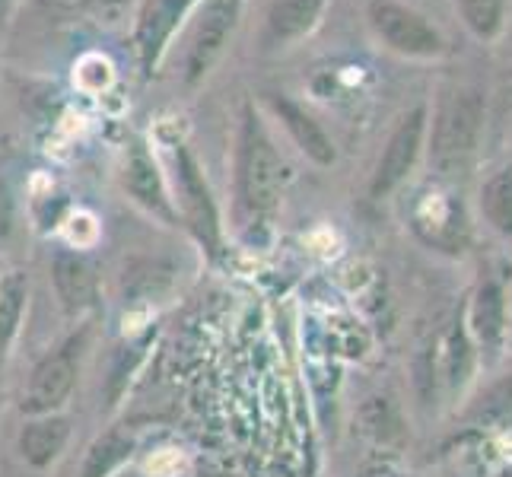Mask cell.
I'll return each instance as SVG.
<instances>
[{"label": "cell", "instance_id": "6da1fadb", "mask_svg": "<svg viewBox=\"0 0 512 477\" xmlns=\"http://www.w3.org/2000/svg\"><path fill=\"white\" fill-rule=\"evenodd\" d=\"M287 166L274 137L252 102L242 105L236 156H233V214L242 229L261 226L274 217L284 194Z\"/></svg>", "mask_w": 512, "mask_h": 477}, {"label": "cell", "instance_id": "7a4b0ae2", "mask_svg": "<svg viewBox=\"0 0 512 477\" xmlns=\"http://www.w3.org/2000/svg\"><path fill=\"white\" fill-rule=\"evenodd\" d=\"M242 7L245 0H198L188 13L185 26L169 48V55H175V70H179L188 90L201 86L223 58V51L239 26Z\"/></svg>", "mask_w": 512, "mask_h": 477}, {"label": "cell", "instance_id": "3957f363", "mask_svg": "<svg viewBox=\"0 0 512 477\" xmlns=\"http://www.w3.org/2000/svg\"><path fill=\"white\" fill-rule=\"evenodd\" d=\"M487 118V99L481 90H452L433 115L430 134V166L439 175H458L478 153Z\"/></svg>", "mask_w": 512, "mask_h": 477}, {"label": "cell", "instance_id": "277c9868", "mask_svg": "<svg viewBox=\"0 0 512 477\" xmlns=\"http://www.w3.org/2000/svg\"><path fill=\"white\" fill-rule=\"evenodd\" d=\"M172 201L179 210L182 226H188L194 239H198L207 252H217L223 242V223H220V207L214 191H210L198 156H194L185 144H175L172 150V175H169Z\"/></svg>", "mask_w": 512, "mask_h": 477}, {"label": "cell", "instance_id": "5b68a950", "mask_svg": "<svg viewBox=\"0 0 512 477\" xmlns=\"http://www.w3.org/2000/svg\"><path fill=\"white\" fill-rule=\"evenodd\" d=\"M86 338L90 331L80 328L77 334H70L64 344H58L51 353L32 366L29 382L20 395V411L23 417H42V414H58L70 392L77 388L80 379V360L86 350Z\"/></svg>", "mask_w": 512, "mask_h": 477}, {"label": "cell", "instance_id": "8992f818", "mask_svg": "<svg viewBox=\"0 0 512 477\" xmlns=\"http://www.w3.org/2000/svg\"><path fill=\"white\" fill-rule=\"evenodd\" d=\"M366 20L376 39L401 58H436L446 51V39L427 23V16L398 0H369Z\"/></svg>", "mask_w": 512, "mask_h": 477}, {"label": "cell", "instance_id": "52a82bcc", "mask_svg": "<svg viewBox=\"0 0 512 477\" xmlns=\"http://www.w3.org/2000/svg\"><path fill=\"white\" fill-rule=\"evenodd\" d=\"M423 137H427V105H417L388 134V144L373 169V179H369V198L385 201L411 179L423 153Z\"/></svg>", "mask_w": 512, "mask_h": 477}, {"label": "cell", "instance_id": "ba28073f", "mask_svg": "<svg viewBox=\"0 0 512 477\" xmlns=\"http://www.w3.org/2000/svg\"><path fill=\"white\" fill-rule=\"evenodd\" d=\"M121 188H125V194L144 214L156 217L166 226H182L179 210H175L172 201L169 175L156 163V156L150 153L144 140H131L125 163H121Z\"/></svg>", "mask_w": 512, "mask_h": 477}, {"label": "cell", "instance_id": "9c48e42d", "mask_svg": "<svg viewBox=\"0 0 512 477\" xmlns=\"http://www.w3.org/2000/svg\"><path fill=\"white\" fill-rule=\"evenodd\" d=\"M198 0H140L134 13V51L144 74H153L169 55L175 35Z\"/></svg>", "mask_w": 512, "mask_h": 477}, {"label": "cell", "instance_id": "30bf717a", "mask_svg": "<svg viewBox=\"0 0 512 477\" xmlns=\"http://www.w3.org/2000/svg\"><path fill=\"white\" fill-rule=\"evenodd\" d=\"M465 325L478 347V357L484 363H497L509 334V299L493 274H484L465 299Z\"/></svg>", "mask_w": 512, "mask_h": 477}, {"label": "cell", "instance_id": "8fae6325", "mask_svg": "<svg viewBox=\"0 0 512 477\" xmlns=\"http://www.w3.org/2000/svg\"><path fill=\"white\" fill-rule=\"evenodd\" d=\"M51 284L61 309L70 318H80L99 306V274L93 261L77 249H58L51 258Z\"/></svg>", "mask_w": 512, "mask_h": 477}, {"label": "cell", "instance_id": "7c38bea8", "mask_svg": "<svg viewBox=\"0 0 512 477\" xmlns=\"http://www.w3.org/2000/svg\"><path fill=\"white\" fill-rule=\"evenodd\" d=\"M328 0H271L261 23V48L284 51L322 23Z\"/></svg>", "mask_w": 512, "mask_h": 477}, {"label": "cell", "instance_id": "4fadbf2b", "mask_svg": "<svg viewBox=\"0 0 512 477\" xmlns=\"http://www.w3.org/2000/svg\"><path fill=\"white\" fill-rule=\"evenodd\" d=\"M436 353H439V382L446 385L449 398H462L468 392V385L474 382V369L481 363L478 347H474L465 325V303H458Z\"/></svg>", "mask_w": 512, "mask_h": 477}, {"label": "cell", "instance_id": "5bb4252c", "mask_svg": "<svg viewBox=\"0 0 512 477\" xmlns=\"http://www.w3.org/2000/svg\"><path fill=\"white\" fill-rule=\"evenodd\" d=\"M268 105L271 112L277 115V121L284 125V131L290 134V140L299 147L306 159H312L315 166H334V159H338V150H334V140L325 134V128L315 121L312 112H306L303 105L293 102L290 96L284 93H271L268 96Z\"/></svg>", "mask_w": 512, "mask_h": 477}, {"label": "cell", "instance_id": "9a60e30c", "mask_svg": "<svg viewBox=\"0 0 512 477\" xmlns=\"http://www.w3.org/2000/svg\"><path fill=\"white\" fill-rule=\"evenodd\" d=\"M70 430H74V423H70V417L61 411L42 414V417H26L20 433H16V452H20V458L29 468L45 471L64 455V449L70 443Z\"/></svg>", "mask_w": 512, "mask_h": 477}, {"label": "cell", "instance_id": "2e32d148", "mask_svg": "<svg viewBox=\"0 0 512 477\" xmlns=\"http://www.w3.org/2000/svg\"><path fill=\"white\" fill-rule=\"evenodd\" d=\"M414 229L417 236L439 252H462L465 245V220L449 194H427L414 210Z\"/></svg>", "mask_w": 512, "mask_h": 477}, {"label": "cell", "instance_id": "e0dca14e", "mask_svg": "<svg viewBox=\"0 0 512 477\" xmlns=\"http://www.w3.org/2000/svg\"><path fill=\"white\" fill-rule=\"evenodd\" d=\"M465 430H509L512 427V373L487 382L458 414Z\"/></svg>", "mask_w": 512, "mask_h": 477}, {"label": "cell", "instance_id": "ac0fdd59", "mask_svg": "<svg viewBox=\"0 0 512 477\" xmlns=\"http://www.w3.org/2000/svg\"><path fill=\"white\" fill-rule=\"evenodd\" d=\"M134 455V436L125 430H105L102 436L93 439V446L86 449L80 477H115L121 468L131 462Z\"/></svg>", "mask_w": 512, "mask_h": 477}, {"label": "cell", "instance_id": "d6986e66", "mask_svg": "<svg viewBox=\"0 0 512 477\" xmlns=\"http://www.w3.org/2000/svg\"><path fill=\"white\" fill-rule=\"evenodd\" d=\"M481 217L500 239L512 242V166H503L481 185Z\"/></svg>", "mask_w": 512, "mask_h": 477}, {"label": "cell", "instance_id": "ffe728a7", "mask_svg": "<svg viewBox=\"0 0 512 477\" xmlns=\"http://www.w3.org/2000/svg\"><path fill=\"white\" fill-rule=\"evenodd\" d=\"M360 430L373 439V443H382V446L398 443L404 433L401 414L388 398H366V404L360 408Z\"/></svg>", "mask_w": 512, "mask_h": 477}, {"label": "cell", "instance_id": "44dd1931", "mask_svg": "<svg viewBox=\"0 0 512 477\" xmlns=\"http://www.w3.org/2000/svg\"><path fill=\"white\" fill-rule=\"evenodd\" d=\"M458 13H462L465 26L478 35V39H497L503 29L506 0H455Z\"/></svg>", "mask_w": 512, "mask_h": 477}, {"label": "cell", "instance_id": "7402d4cb", "mask_svg": "<svg viewBox=\"0 0 512 477\" xmlns=\"http://www.w3.org/2000/svg\"><path fill=\"white\" fill-rule=\"evenodd\" d=\"M26 277L23 274H10L7 284L0 287V347H7L10 338L16 334L23 322V309H26Z\"/></svg>", "mask_w": 512, "mask_h": 477}, {"label": "cell", "instance_id": "603a6c76", "mask_svg": "<svg viewBox=\"0 0 512 477\" xmlns=\"http://www.w3.org/2000/svg\"><path fill=\"white\" fill-rule=\"evenodd\" d=\"M20 0H0V20H10V13L16 10Z\"/></svg>", "mask_w": 512, "mask_h": 477}, {"label": "cell", "instance_id": "cb8c5ba5", "mask_svg": "<svg viewBox=\"0 0 512 477\" xmlns=\"http://www.w3.org/2000/svg\"><path fill=\"white\" fill-rule=\"evenodd\" d=\"M503 477H512V465H509V468L503 471Z\"/></svg>", "mask_w": 512, "mask_h": 477}, {"label": "cell", "instance_id": "d4e9b609", "mask_svg": "<svg viewBox=\"0 0 512 477\" xmlns=\"http://www.w3.org/2000/svg\"><path fill=\"white\" fill-rule=\"evenodd\" d=\"M64 4H83V0H64Z\"/></svg>", "mask_w": 512, "mask_h": 477}, {"label": "cell", "instance_id": "484cf974", "mask_svg": "<svg viewBox=\"0 0 512 477\" xmlns=\"http://www.w3.org/2000/svg\"><path fill=\"white\" fill-rule=\"evenodd\" d=\"M509 318H512V299H509Z\"/></svg>", "mask_w": 512, "mask_h": 477}]
</instances>
